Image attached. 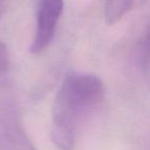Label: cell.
<instances>
[{"label":"cell","mask_w":150,"mask_h":150,"mask_svg":"<svg viewBox=\"0 0 150 150\" xmlns=\"http://www.w3.org/2000/svg\"><path fill=\"white\" fill-rule=\"evenodd\" d=\"M104 97V83L99 76L78 72L67 75L52 105V143L61 150H72L80 125L102 104Z\"/></svg>","instance_id":"6da1fadb"},{"label":"cell","mask_w":150,"mask_h":150,"mask_svg":"<svg viewBox=\"0 0 150 150\" xmlns=\"http://www.w3.org/2000/svg\"><path fill=\"white\" fill-rule=\"evenodd\" d=\"M9 65L8 52L3 42L0 41V73H3L7 71Z\"/></svg>","instance_id":"5b68a950"},{"label":"cell","mask_w":150,"mask_h":150,"mask_svg":"<svg viewBox=\"0 0 150 150\" xmlns=\"http://www.w3.org/2000/svg\"><path fill=\"white\" fill-rule=\"evenodd\" d=\"M1 150H36L17 111L9 108L0 112Z\"/></svg>","instance_id":"3957f363"},{"label":"cell","mask_w":150,"mask_h":150,"mask_svg":"<svg viewBox=\"0 0 150 150\" xmlns=\"http://www.w3.org/2000/svg\"><path fill=\"white\" fill-rule=\"evenodd\" d=\"M144 57L147 62H150V28L146 36L145 43H144Z\"/></svg>","instance_id":"8992f818"},{"label":"cell","mask_w":150,"mask_h":150,"mask_svg":"<svg viewBox=\"0 0 150 150\" xmlns=\"http://www.w3.org/2000/svg\"><path fill=\"white\" fill-rule=\"evenodd\" d=\"M134 0H106L105 20L108 25L118 23L132 9Z\"/></svg>","instance_id":"277c9868"},{"label":"cell","mask_w":150,"mask_h":150,"mask_svg":"<svg viewBox=\"0 0 150 150\" xmlns=\"http://www.w3.org/2000/svg\"><path fill=\"white\" fill-rule=\"evenodd\" d=\"M63 8L64 0H38L35 35L30 46L32 54H40L50 45L54 37Z\"/></svg>","instance_id":"7a4b0ae2"},{"label":"cell","mask_w":150,"mask_h":150,"mask_svg":"<svg viewBox=\"0 0 150 150\" xmlns=\"http://www.w3.org/2000/svg\"><path fill=\"white\" fill-rule=\"evenodd\" d=\"M6 2V0H0V17L2 15V11H3V8H4V4Z\"/></svg>","instance_id":"52a82bcc"}]
</instances>
